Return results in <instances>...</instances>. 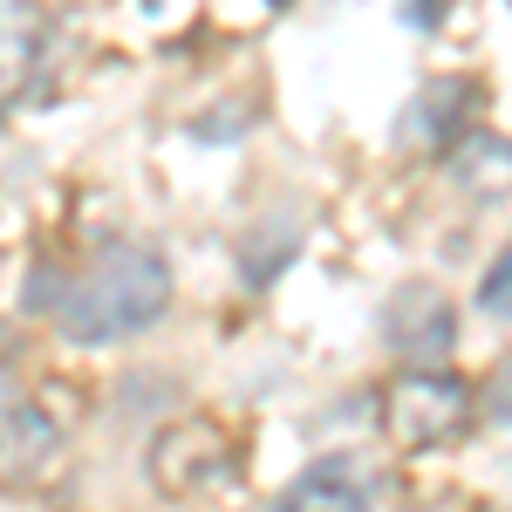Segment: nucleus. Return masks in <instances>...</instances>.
I'll use <instances>...</instances> for the list:
<instances>
[{"label":"nucleus","mask_w":512,"mask_h":512,"mask_svg":"<svg viewBox=\"0 0 512 512\" xmlns=\"http://www.w3.org/2000/svg\"><path fill=\"white\" fill-rule=\"evenodd\" d=\"M164 308H171V267H164V253L158 246H137V239H117L62 294V335L82 342V349L130 342L151 321H164Z\"/></svg>","instance_id":"1"},{"label":"nucleus","mask_w":512,"mask_h":512,"mask_svg":"<svg viewBox=\"0 0 512 512\" xmlns=\"http://www.w3.org/2000/svg\"><path fill=\"white\" fill-rule=\"evenodd\" d=\"M465 417H472V390L451 369H410L390 390V410H383V424L403 451H431L444 437H458Z\"/></svg>","instance_id":"2"},{"label":"nucleus","mask_w":512,"mask_h":512,"mask_svg":"<svg viewBox=\"0 0 512 512\" xmlns=\"http://www.w3.org/2000/svg\"><path fill=\"white\" fill-rule=\"evenodd\" d=\"M383 335L410 369H444V355L458 342V315L437 287H403L390 301V315H383Z\"/></svg>","instance_id":"3"},{"label":"nucleus","mask_w":512,"mask_h":512,"mask_svg":"<svg viewBox=\"0 0 512 512\" xmlns=\"http://www.w3.org/2000/svg\"><path fill=\"white\" fill-rule=\"evenodd\" d=\"M226 437L212 431V424H178V431L158 437V451H151V478H158L164 492H192V485H212V478H226Z\"/></svg>","instance_id":"4"},{"label":"nucleus","mask_w":512,"mask_h":512,"mask_svg":"<svg viewBox=\"0 0 512 512\" xmlns=\"http://www.w3.org/2000/svg\"><path fill=\"white\" fill-rule=\"evenodd\" d=\"M472 82L465 76H437L417 89V103L403 110V137L410 144H431V151H458L465 137H472V123H465V110H472Z\"/></svg>","instance_id":"5"},{"label":"nucleus","mask_w":512,"mask_h":512,"mask_svg":"<svg viewBox=\"0 0 512 512\" xmlns=\"http://www.w3.org/2000/svg\"><path fill=\"white\" fill-rule=\"evenodd\" d=\"M280 512H369V485L355 472V458H315L280 492Z\"/></svg>","instance_id":"6"},{"label":"nucleus","mask_w":512,"mask_h":512,"mask_svg":"<svg viewBox=\"0 0 512 512\" xmlns=\"http://www.w3.org/2000/svg\"><path fill=\"white\" fill-rule=\"evenodd\" d=\"M451 171H458V185H472V192L506 185L512 178V137H499V130H472V137L451 151Z\"/></svg>","instance_id":"7"},{"label":"nucleus","mask_w":512,"mask_h":512,"mask_svg":"<svg viewBox=\"0 0 512 512\" xmlns=\"http://www.w3.org/2000/svg\"><path fill=\"white\" fill-rule=\"evenodd\" d=\"M48 41V14L35 0H0V76L7 69H28Z\"/></svg>","instance_id":"8"},{"label":"nucleus","mask_w":512,"mask_h":512,"mask_svg":"<svg viewBox=\"0 0 512 512\" xmlns=\"http://www.w3.org/2000/svg\"><path fill=\"white\" fill-rule=\"evenodd\" d=\"M48 451H55V424L41 417L35 403H21V417H14V424L0 431V472L28 478V472L41 465V458H48Z\"/></svg>","instance_id":"9"},{"label":"nucleus","mask_w":512,"mask_h":512,"mask_svg":"<svg viewBox=\"0 0 512 512\" xmlns=\"http://www.w3.org/2000/svg\"><path fill=\"white\" fill-rule=\"evenodd\" d=\"M294 260V226H253V233L239 239V274H246V287H267V280L280 274Z\"/></svg>","instance_id":"10"},{"label":"nucleus","mask_w":512,"mask_h":512,"mask_svg":"<svg viewBox=\"0 0 512 512\" xmlns=\"http://www.w3.org/2000/svg\"><path fill=\"white\" fill-rule=\"evenodd\" d=\"M478 308L499 315V321H512V246L485 267V280H478Z\"/></svg>","instance_id":"11"},{"label":"nucleus","mask_w":512,"mask_h":512,"mask_svg":"<svg viewBox=\"0 0 512 512\" xmlns=\"http://www.w3.org/2000/svg\"><path fill=\"white\" fill-rule=\"evenodd\" d=\"M485 417L492 424H512V355L492 369V383H485Z\"/></svg>","instance_id":"12"},{"label":"nucleus","mask_w":512,"mask_h":512,"mask_svg":"<svg viewBox=\"0 0 512 512\" xmlns=\"http://www.w3.org/2000/svg\"><path fill=\"white\" fill-rule=\"evenodd\" d=\"M403 21L424 35V28H437V0H403Z\"/></svg>","instance_id":"13"},{"label":"nucleus","mask_w":512,"mask_h":512,"mask_svg":"<svg viewBox=\"0 0 512 512\" xmlns=\"http://www.w3.org/2000/svg\"><path fill=\"white\" fill-rule=\"evenodd\" d=\"M28 308H55V280H48V274L28 280Z\"/></svg>","instance_id":"14"},{"label":"nucleus","mask_w":512,"mask_h":512,"mask_svg":"<svg viewBox=\"0 0 512 512\" xmlns=\"http://www.w3.org/2000/svg\"><path fill=\"white\" fill-rule=\"evenodd\" d=\"M14 417H21V396H14V383H7V376H0V431H7V424H14Z\"/></svg>","instance_id":"15"},{"label":"nucleus","mask_w":512,"mask_h":512,"mask_svg":"<svg viewBox=\"0 0 512 512\" xmlns=\"http://www.w3.org/2000/svg\"><path fill=\"white\" fill-rule=\"evenodd\" d=\"M274 7H287V0H274Z\"/></svg>","instance_id":"16"},{"label":"nucleus","mask_w":512,"mask_h":512,"mask_svg":"<svg viewBox=\"0 0 512 512\" xmlns=\"http://www.w3.org/2000/svg\"><path fill=\"white\" fill-rule=\"evenodd\" d=\"M506 7H512V0H506Z\"/></svg>","instance_id":"17"}]
</instances>
